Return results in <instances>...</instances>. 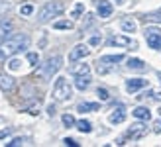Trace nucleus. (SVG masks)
<instances>
[{
    "instance_id": "1a4fd4ad",
    "label": "nucleus",
    "mask_w": 161,
    "mask_h": 147,
    "mask_svg": "<svg viewBox=\"0 0 161 147\" xmlns=\"http://www.w3.org/2000/svg\"><path fill=\"white\" fill-rule=\"evenodd\" d=\"M96 10H98V16L100 18H108L112 14V4L108 0H96Z\"/></svg>"
},
{
    "instance_id": "72a5a7b5",
    "label": "nucleus",
    "mask_w": 161,
    "mask_h": 147,
    "mask_svg": "<svg viewBox=\"0 0 161 147\" xmlns=\"http://www.w3.org/2000/svg\"><path fill=\"white\" fill-rule=\"evenodd\" d=\"M155 100H161V92H155Z\"/></svg>"
},
{
    "instance_id": "6e6552de",
    "label": "nucleus",
    "mask_w": 161,
    "mask_h": 147,
    "mask_svg": "<svg viewBox=\"0 0 161 147\" xmlns=\"http://www.w3.org/2000/svg\"><path fill=\"white\" fill-rule=\"evenodd\" d=\"M143 86H147V80L146 79H128L126 80L128 92H138V90H142Z\"/></svg>"
},
{
    "instance_id": "9b49d317",
    "label": "nucleus",
    "mask_w": 161,
    "mask_h": 147,
    "mask_svg": "<svg viewBox=\"0 0 161 147\" xmlns=\"http://www.w3.org/2000/svg\"><path fill=\"white\" fill-rule=\"evenodd\" d=\"M124 120H126V108H124V106L114 108V112L110 114V122H112V124H122Z\"/></svg>"
},
{
    "instance_id": "bb28decb",
    "label": "nucleus",
    "mask_w": 161,
    "mask_h": 147,
    "mask_svg": "<svg viewBox=\"0 0 161 147\" xmlns=\"http://www.w3.org/2000/svg\"><path fill=\"white\" fill-rule=\"evenodd\" d=\"M98 98H100V100H108V90H106V88H98Z\"/></svg>"
},
{
    "instance_id": "cd10ccee",
    "label": "nucleus",
    "mask_w": 161,
    "mask_h": 147,
    "mask_svg": "<svg viewBox=\"0 0 161 147\" xmlns=\"http://www.w3.org/2000/svg\"><path fill=\"white\" fill-rule=\"evenodd\" d=\"M20 65H22V63H20L18 59H12V61H10V65H8V67H10V69H14V71H16V69H20Z\"/></svg>"
},
{
    "instance_id": "a878e982",
    "label": "nucleus",
    "mask_w": 161,
    "mask_h": 147,
    "mask_svg": "<svg viewBox=\"0 0 161 147\" xmlns=\"http://www.w3.org/2000/svg\"><path fill=\"white\" fill-rule=\"evenodd\" d=\"M24 143V137H14V139L10 141V143H6L8 147H18V145H22Z\"/></svg>"
},
{
    "instance_id": "412c9836",
    "label": "nucleus",
    "mask_w": 161,
    "mask_h": 147,
    "mask_svg": "<svg viewBox=\"0 0 161 147\" xmlns=\"http://www.w3.org/2000/svg\"><path fill=\"white\" fill-rule=\"evenodd\" d=\"M75 126H77V129H79V132H83V133H88V132L92 129V124H91L88 120H79Z\"/></svg>"
},
{
    "instance_id": "dca6fc26",
    "label": "nucleus",
    "mask_w": 161,
    "mask_h": 147,
    "mask_svg": "<svg viewBox=\"0 0 161 147\" xmlns=\"http://www.w3.org/2000/svg\"><path fill=\"white\" fill-rule=\"evenodd\" d=\"M120 28H122L124 31H128V34H132V31H136V28H138V24H136L132 18H124L122 22H120Z\"/></svg>"
},
{
    "instance_id": "39448f33",
    "label": "nucleus",
    "mask_w": 161,
    "mask_h": 147,
    "mask_svg": "<svg viewBox=\"0 0 161 147\" xmlns=\"http://www.w3.org/2000/svg\"><path fill=\"white\" fill-rule=\"evenodd\" d=\"M146 39H147V45L151 49H161V30L159 28H147Z\"/></svg>"
},
{
    "instance_id": "c85d7f7f",
    "label": "nucleus",
    "mask_w": 161,
    "mask_h": 147,
    "mask_svg": "<svg viewBox=\"0 0 161 147\" xmlns=\"http://www.w3.org/2000/svg\"><path fill=\"white\" fill-rule=\"evenodd\" d=\"M28 61H30L31 65H36V63H37V53H28Z\"/></svg>"
},
{
    "instance_id": "f257e3e1",
    "label": "nucleus",
    "mask_w": 161,
    "mask_h": 147,
    "mask_svg": "<svg viewBox=\"0 0 161 147\" xmlns=\"http://www.w3.org/2000/svg\"><path fill=\"white\" fill-rule=\"evenodd\" d=\"M28 45H30V37L26 34H16V35L6 37V39H2V43H0V59L12 57L18 51H22V49H26Z\"/></svg>"
},
{
    "instance_id": "423d86ee",
    "label": "nucleus",
    "mask_w": 161,
    "mask_h": 147,
    "mask_svg": "<svg viewBox=\"0 0 161 147\" xmlns=\"http://www.w3.org/2000/svg\"><path fill=\"white\" fill-rule=\"evenodd\" d=\"M88 49L86 45H83V43H79V45H75L73 49H71V53H69V61L71 63H75V61H79V59H83V57H86L88 55Z\"/></svg>"
},
{
    "instance_id": "4468645a",
    "label": "nucleus",
    "mask_w": 161,
    "mask_h": 147,
    "mask_svg": "<svg viewBox=\"0 0 161 147\" xmlns=\"http://www.w3.org/2000/svg\"><path fill=\"white\" fill-rule=\"evenodd\" d=\"M120 61H124V55L120 53V55H104L98 59V65H110V63H120Z\"/></svg>"
},
{
    "instance_id": "9d476101",
    "label": "nucleus",
    "mask_w": 161,
    "mask_h": 147,
    "mask_svg": "<svg viewBox=\"0 0 161 147\" xmlns=\"http://www.w3.org/2000/svg\"><path fill=\"white\" fill-rule=\"evenodd\" d=\"M143 133H146V126H143V124H134L126 132V137H128V139H138V137H142Z\"/></svg>"
},
{
    "instance_id": "f3484780",
    "label": "nucleus",
    "mask_w": 161,
    "mask_h": 147,
    "mask_svg": "<svg viewBox=\"0 0 161 147\" xmlns=\"http://www.w3.org/2000/svg\"><path fill=\"white\" fill-rule=\"evenodd\" d=\"M12 31V24L8 20H0V41L2 39H6V35Z\"/></svg>"
},
{
    "instance_id": "4be33fe9",
    "label": "nucleus",
    "mask_w": 161,
    "mask_h": 147,
    "mask_svg": "<svg viewBox=\"0 0 161 147\" xmlns=\"http://www.w3.org/2000/svg\"><path fill=\"white\" fill-rule=\"evenodd\" d=\"M53 28H55V30H71V28H73V22H69V20H61V22H55V24H53Z\"/></svg>"
},
{
    "instance_id": "f8f14e48",
    "label": "nucleus",
    "mask_w": 161,
    "mask_h": 147,
    "mask_svg": "<svg viewBox=\"0 0 161 147\" xmlns=\"http://www.w3.org/2000/svg\"><path fill=\"white\" fill-rule=\"evenodd\" d=\"M132 116H134V118H138V120H143V122H147V120L151 118V112H149L147 108H143V106H138V108H134Z\"/></svg>"
},
{
    "instance_id": "6ab92c4d",
    "label": "nucleus",
    "mask_w": 161,
    "mask_h": 147,
    "mask_svg": "<svg viewBox=\"0 0 161 147\" xmlns=\"http://www.w3.org/2000/svg\"><path fill=\"white\" fill-rule=\"evenodd\" d=\"M77 110L79 112H96L98 110V104L96 102H83V104L77 106Z\"/></svg>"
},
{
    "instance_id": "2f4dec72",
    "label": "nucleus",
    "mask_w": 161,
    "mask_h": 147,
    "mask_svg": "<svg viewBox=\"0 0 161 147\" xmlns=\"http://www.w3.org/2000/svg\"><path fill=\"white\" fill-rule=\"evenodd\" d=\"M8 133H10V129H4V132H0V137H6Z\"/></svg>"
},
{
    "instance_id": "b1692460",
    "label": "nucleus",
    "mask_w": 161,
    "mask_h": 147,
    "mask_svg": "<svg viewBox=\"0 0 161 147\" xmlns=\"http://www.w3.org/2000/svg\"><path fill=\"white\" fill-rule=\"evenodd\" d=\"M61 120H63V124H65L67 128H73V126L77 124V122H75V118L71 116V114H63V118H61Z\"/></svg>"
},
{
    "instance_id": "aec40b11",
    "label": "nucleus",
    "mask_w": 161,
    "mask_h": 147,
    "mask_svg": "<svg viewBox=\"0 0 161 147\" xmlns=\"http://www.w3.org/2000/svg\"><path fill=\"white\" fill-rule=\"evenodd\" d=\"M71 73H73V77H77V75H91V67H88V65H77V67L71 69Z\"/></svg>"
},
{
    "instance_id": "f03ea898",
    "label": "nucleus",
    "mask_w": 161,
    "mask_h": 147,
    "mask_svg": "<svg viewBox=\"0 0 161 147\" xmlns=\"http://www.w3.org/2000/svg\"><path fill=\"white\" fill-rule=\"evenodd\" d=\"M61 63H63V59H61L59 55L49 57V59H47V61L42 65V67L36 71V75H37V77H42V79H49V77H53L55 73L61 69Z\"/></svg>"
},
{
    "instance_id": "c756f323",
    "label": "nucleus",
    "mask_w": 161,
    "mask_h": 147,
    "mask_svg": "<svg viewBox=\"0 0 161 147\" xmlns=\"http://www.w3.org/2000/svg\"><path fill=\"white\" fill-rule=\"evenodd\" d=\"M63 143H65V145H69V147H77V145H79L75 139H71V137H65V141H63Z\"/></svg>"
},
{
    "instance_id": "5701e85b",
    "label": "nucleus",
    "mask_w": 161,
    "mask_h": 147,
    "mask_svg": "<svg viewBox=\"0 0 161 147\" xmlns=\"http://www.w3.org/2000/svg\"><path fill=\"white\" fill-rule=\"evenodd\" d=\"M83 12H85V4L79 2V4H75L73 12H71V18H80V14H83Z\"/></svg>"
},
{
    "instance_id": "2eb2a0df",
    "label": "nucleus",
    "mask_w": 161,
    "mask_h": 147,
    "mask_svg": "<svg viewBox=\"0 0 161 147\" xmlns=\"http://www.w3.org/2000/svg\"><path fill=\"white\" fill-rule=\"evenodd\" d=\"M128 69L132 71H146V63H143L142 59H136V57H132V59H128Z\"/></svg>"
},
{
    "instance_id": "a211bd4d",
    "label": "nucleus",
    "mask_w": 161,
    "mask_h": 147,
    "mask_svg": "<svg viewBox=\"0 0 161 147\" xmlns=\"http://www.w3.org/2000/svg\"><path fill=\"white\" fill-rule=\"evenodd\" d=\"M14 86V79L8 77V75H0V88L2 90H12Z\"/></svg>"
},
{
    "instance_id": "ddd939ff",
    "label": "nucleus",
    "mask_w": 161,
    "mask_h": 147,
    "mask_svg": "<svg viewBox=\"0 0 161 147\" xmlns=\"http://www.w3.org/2000/svg\"><path fill=\"white\" fill-rule=\"evenodd\" d=\"M88 84H91V75H77L75 77V86L79 88V90L88 88Z\"/></svg>"
},
{
    "instance_id": "20e7f679",
    "label": "nucleus",
    "mask_w": 161,
    "mask_h": 147,
    "mask_svg": "<svg viewBox=\"0 0 161 147\" xmlns=\"http://www.w3.org/2000/svg\"><path fill=\"white\" fill-rule=\"evenodd\" d=\"M61 12H63L61 2H47L42 10H39V22H49L51 18H57Z\"/></svg>"
},
{
    "instance_id": "7c9ffc66",
    "label": "nucleus",
    "mask_w": 161,
    "mask_h": 147,
    "mask_svg": "<svg viewBox=\"0 0 161 147\" xmlns=\"http://www.w3.org/2000/svg\"><path fill=\"white\" fill-rule=\"evenodd\" d=\"M88 43H91V45H98L100 43V35H92L91 39H88Z\"/></svg>"
},
{
    "instance_id": "473e14b6",
    "label": "nucleus",
    "mask_w": 161,
    "mask_h": 147,
    "mask_svg": "<svg viewBox=\"0 0 161 147\" xmlns=\"http://www.w3.org/2000/svg\"><path fill=\"white\" fill-rule=\"evenodd\" d=\"M114 2H116V4H118V6H122V4H124V2H126V0H114Z\"/></svg>"
},
{
    "instance_id": "f704fd0d",
    "label": "nucleus",
    "mask_w": 161,
    "mask_h": 147,
    "mask_svg": "<svg viewBox=\"0 0 161 147\" xmlns=\"http://www.w3.org/2000/svg\"><path fill=\"white\" fill-rule=\"evenodd\" d=\"M159 16H161V10H159Z\"/></svg>"
},
{
    "instance_id": "7ed1b4c3",
    "label": "nucleus",
    "mask_w": 161,
    "mask_h": 147,
    "mask_svg": "<svg viewBox=\"0 0 161 147\" xmlns=\"http://www.w3.org/2000/svg\"><path fill=\"white\" fill-rule=\"evenodd\" d=\"M71 94H73V88H71L69 84V80L65 77H59L57 80H55V86H53V96H55V100H59V102H65L71 98Z\"/></svg>"
},
{
    "instance_id": "0eeeda50",
    "label": "nucleus",
    "mask_w": 161,
    "mask_h": 147,
    "mask_svg": "<svg viewBox=\"0 0 161 147\" xmlns=\"http://www.w3.org/2000/svg\"><path fill=\"white\" fill-rule=\"evenodd\" d=\"M108 43L110 45H120V47H136L138 49V43H136L134 39H130V37H126V35H112L108 39Z\"/></svg>"
},
{
    "instance_id": "393cba45",
    "label": "nucleus",
    "mask_w": 161,
    "mask_h": 147,
    "mask_svg": "<svg viewBox=\"0 0 161 147\" xmlns=\"http://www.w3.org/2000/svg\"><path fill=\"white\" fill-rule=\"evenodd\" d=\"M31 12H34V6H31V4H24V6L20 8V14H22V16H30Z\"/></svg>"
},
{
    "instance_id": "c9c22d12",
    "label": "nucleus",
    "mask_w": 161,
    "mask_h": 147,
    "mask_svg": "<svg viewBox=\"0 0 161 147\" xmlns=\"http://www.w3.org/2000/svg\"><path fill=\"white\" fill-rule=\"evenodd\" d=\"M159 114H161V110H159Z\"/></svg>"
}]
</instances>
